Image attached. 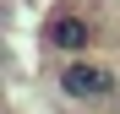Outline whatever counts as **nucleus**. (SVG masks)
<instances>
[{
    "label": "nucleus",
    "instance_id": "f257e3e1",
    "mask_svg": "<svg viewBox=\"0 0 120 114\" xmlns=\"http://www.w3.org/2000/svg\"><path fill=\"white\" fill-rule=\"evenodd\" d=\"M60 92H66L71 103H104L120 92V76L98 60H66L60 65Z\"/></svg>",
    "mask_w": 120,
    "mask_h": 114
},
{
    "label": "nucleus",
    "instance_id": "f03ea898",
    "mask_svg": "<svg viewBox=\"0 0 120 114\" xmlns=\"http://www.w3.org/2000/svg\"><path fill=\"white\" fill-rule=\"evenodd\" d=\"M44 44L55 54H66V60H87V49L98 44V27H93V16H82V11H55L44 22Z\"/></svg>",
    "mask_w": 120,
    "mask_h": 114
}]
</instances>
